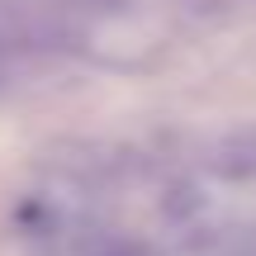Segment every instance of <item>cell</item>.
Listing matches in <instances>:
<instances>
[{"instance_id":"cell-1","label":"cell","mask_w":256,"mask_h":256,"mask_svg":"<svg viewBox=\"0 0 256 256\" xmlns=\"http://www.w3.org/2000/svg\"><path fill=\"white\" fill-rule=\"evenodd\" d=\"M34 48H38V28H34V19H28L19 5L0 0V76L14 72V66L24 62Z\"/></svg>"},{"instance_id":"cell-2","label":"cell","mask_w":256,"mask_h":256,"mask_svg":"<svg viewBox=\"0 0 256 256\" xmlns=\"http://www.w3.org/2000/svg\"><path fill=\"white\" fill-rule=\"evenodd\" d=\"M204 256H256V238H223L214 252H204Z\"/></svg>"}]
</instances>
